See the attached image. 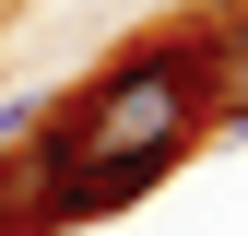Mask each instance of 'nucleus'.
I'll return each instance as SVG.
<instances>
[{"label":"nucleus","instance_id":"7ed1b4c3","mask_svg":"<svg viewBox=\"0 0 248 236\" xmlns=\"http://www.w3.org/2000/svg\"><path fill=\"white\" fill-rule=\"evenodd\" d=\"M0 236H47V154H36V130L0 142Z\"/></svg>","mask_w":248,"mask_h":236},{"label":"nucleus","instance_id":"20e7f679","mask_svg":"<svg viewBox=\"0 0 248 236\" xmlns=\"http://www.w3.org/2000/svg\"><path fill=\"white\" fill-rule=\"evenodd\" d=\"M225 36H236V47H248V12H236V24H225Z\"/></svg>","mask_w":248,"mask_h":236},{"label":"nucleus","instance_id":"f03ea898","mask_svg":"<svg viewBox=\"0 0 248 236\" xmlns=\"http://www.w3.org/2000/svg\"><path fill=\"white\" fill-rule=\"evenodd\" d=\"M177 154H95V165H47V236L59 224H107V213H130L142 189H166Z\"/></svg>","mask_w":248,"mask_h":236},{"label":"nucleus","instance_id":"f257e3e1","mask_svg":"<svg viewBox=\"0 0 248 236\" xmlns=\"http://www.w3.org/2000/svg\"><path fill=\"white\" fill-rule=\"evenodd\" d=\"M213 47L225 24H189V36H154L118 47L83 95L36 106V154L47 165H95V154H201V106H213Z\"/></svg>","mask_w":248,"mask_h":236}]
</instances>
